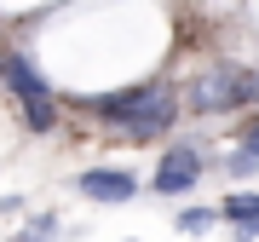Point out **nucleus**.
I'll return each instance as SVG.
<instances>
[{"instance_id": "20e7f679", "label": "nucleus", "mask_w": 259, "mask_h": 242, "mask_svg": "<svg viewBox=\"0 0 259 242\" xmlns=\"http://www.w3.org/2000/svg\"><path fill=\"white\" fill-rule=\"evenodd\" d=\"M75 185H81L87 202H110V208L139 196V179H133V173H121V168H93V173H81V179H75Z\"/></svg>"}, {"instance_id": "9d476101", "label": "nucleus", "mask_w": 259, "mask_h": 242, "mask_svg": "<svg viewBox=\"0 0 259 242\" xmlns=\"http://www.w3.org/2000/svg\"><path fill=\"white\" fill-rule=\"evenodd\" d=\"M242 144H248V150H259V121H248V133H242Z\"/></svg>"}, {"instance_id": "9b49d317", "label": "nucleus", "mask_w": 259, "mask_h": 242, "mask_svg": "<svg viewBox=\"0 0 259 242\" xmlns=\"http://www.w3.org/2000/svg\"><path fill=\"white\" fill-rule=\"evenodd\" d=\"M253 98H259V75H253Z\"/></svg>"}, {"instance_id": "6e6552de", "label": "nucleus", "mask_w": 259, "mask_h": 242, "mask_svg": "<svg viewBox=\"0 0 259 242\" xmlns=\"http://www.w3.org/2000/svg\"><path fill=\"white\" fill-rule=\"evenodd\" d=\"M23 127H29V133H52V127H58V104H52V98L23 104Z\"/></svg>"}, {"instance_id": "f03ea898", "label": "nucleus", "mask_w": 259, "mask_h": 242, "mask_svg": "<svg viewBox=\"0 0 259 242\" xmlns=\"http://www.w3.org/2000/svg\"><path fill=\"white\" fill-rule=\"evenodd\" d=\"M196 179H202V150H196V144H173L161 156V168H156V190L161 196H179V190H190Z\"/></svg>"}, {"instance_id": "39448f33", "label": "nucleus", "mask_w": 259, "mask_h": 242, "mask_svg": "<svg viewBox=\"0 0 259 242\" xmlns=\"http://www.w3.org/2000/svg\"><path fill=\"white\" fill-rule=\"evenodd\" d=\"M167 127H173V98H150L144 104V110H133L127 121H115V133H121V139H156V133H167Z\"/></svg>"}, {"instance_id": "423d86ee", "label": "nucleus", "mask_w": 259, "mask_h": 242, "mask_svg": "<svg viewBox=\"0 0 259 242\" xmlns=\"http://www.w3.org/2000/svg\"><path fill=\"white\" fill-rule=\"evenodd\" d=\"M167 87H121V93H104V98H93V115H104V121H127L133 110H144L150 98H161Z\"/></svg>"}, {"instance_id": "7ed1b4c3", "label": "nucleus", "mask_w": 259, "mask_h": 242, "mask_svg": "<svg viewBox=\"0 0 259 242\" xmlns=\"http://www.w3.org/2000/svg\"><path fill=\"white\" fill-rule=\"evenodd\" d=\"M0 81L18 93V104H40V98H52V87H47V75H40L35 64H29L23 52H0Z\"/></svg>"}, {"instance_id": "0eeeda50", "label": "nucleus", "mask_w": 259, "mask_h": 242, "mask_svg": "<svg viewBox=\"0 0 259 242\" xmlns=\"http://www.w3.org/2000/svg\"><path fill=\"white\" fill-rule=\"evenodd\" d=\"M219 214H225V219H236V225H253V219H259V196H253V190H236V196H225Z\"/></svg>"}, {"instance_id": "1a4fd4ad", "label": "nucleus", "mask_w": 259, "mask_h": 242, "mask_svg": "<svg viewBox=\"0 0 259 242\" xmlns=\"http://www.w3.org/2000/svg\"><path fill=\"white\" fill-rule=\"evenodd\" d=\"M179 231L202 236V231H213V214H207V208H185V214H179Z\"/></svg>"}, {"instance_id": "f257e3e1", "label": "nucleus", "mask_w": 259, "mask_h": 242, "mask_svg": "<svg viewBox=\"0 0 259 242\" xmlns=\"http://www.w3.org/2000/svg\"><path fill=\"white\" fill-rule=\"evenodd\" d=\"M253 98V75H242L236 64L202 75V81L190 87V110H236V104Z\"/></svg>"}]
</instances>
